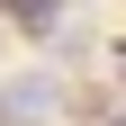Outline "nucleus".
Instances as JSON below:
<instances>
[{"label":"nucleus","mask_w":126,"mask_h":126,"mask_svg":"<svg viewBox=\"0 0 126 126\" xmlns=\"http://www.w3.org/2000/svg\"><path fill=\"white\" fill-rule=\"evenodd\" d=\"M54 99H63V90L45 81V72H18V81L0 90V126H45V117H54Z\"/></svg>","instance_id":"f257e3e1"}]
</instances>
